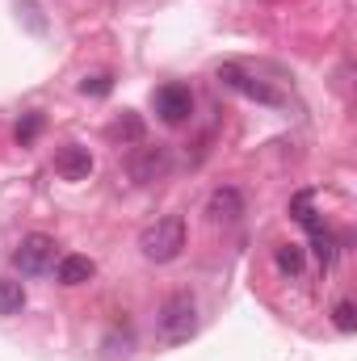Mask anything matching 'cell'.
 <instances>
[{"instance_id": "6da1fadb", "label": "cell", "mask_w": 357, "mask_h": 361, "mask_svg": "<svg viewBox=\"0 0 357 361\" xmlns=\"http://www.w3.org/2000/svg\"><path fill=\"white\" fill-rule=\"evenodd\" d=\"M193 332H198V302H193V294L189 290L169 294L160 302V315H156V336L164 345H185V341H193Z\"/></svg>"}, {"instance_id": "7a4b0ae2", "label": "cell", "mask_w": 357, "mask_h": 361, "mask_svg": "<svg viewBox=\"0 0 357 361\" xmlns=\"http://www.w3.org/2000/svg\"><path fill=\"white\" fill-rule=\"evenodd\" d=\"M181 248H185V219H181V214H164V219H156V223L143 227V235H139V252H143L152 265H169V261H177Z\"/></svg>"}, {"instance_id": "3957f363", "label": "cell", "mask_w": 357, "mask_h": 361, "mask_svg": "<svg viewBox=\"0 0 357 361\" xmlns=\"http://www.w3.org/2000/svg\"><path fill=\"white\" fill-rule=\"evenodd\" d=\"M214 80H219L227 92H240V97H248V101H257V105H273V109L286 105V92L273 89L269 80H261L257 72H248L244 63H231V59L219 63V68H214Z\"/></svg>"}, {"instance_id": "277c9868", "label": "cell", "mask_w": 357, "mask_h": 361, "mask_svg": "<svg viewBox=\"0 0 357 361\" xmlns=\"http://www.w3.org/2000/svg\"><path fill=\"white\" fill-rule=\"evenodd\" d=\"M290 214H294V223L311 235V244H315V261H320L324 269H332V261H337V240H332V231L324 227V219L311 210V189H303V193L290 202Z\"/></svg>"}, {"instance_id": "5b68a950", "label": "cell", "mask_w": 357, "mask_h": 361, "mask_svg": "<svg viewBox=\"0 0 357 361\" xmlns=\"http://www.w3.org/2000/svg\"><path fill=\"white\" fill-rule=\"evenodd\" d=\"M173 169V152L164 143H135V152L126 156V177L135 185H156Z\"/></svg>"}, {"instance_id": "8992f818", "label": "cell", "mask_w": 357, "mask_h": 361, "mask_svg": "<svg viewBox=\"0 0 357 361\" xmlns=\"http://www.w3.org/2000/svg\"><path fill=\"white\" fill-rule=\"evenodd\" d=\"M152 109L164 126H185L193 118V89L181 85V80H169V85H160L152 92Z\"/></svg>"}, {"instance_id": "52a82bcc", "label": "cell", "mask_w": 357, "mask_h": 361, "mask_svg": "<svg viewBox=\"0 0 357 361\" xmlns=\"http://www.w3.org/2000/svg\"><path fill=\"white\" fill-rule=\"evenodd\" d=\"M13 265L25 273V277H38L55 265V240L42 235V231H30L17 248H13Z\"/></svg>"}, {"instance_id": "ba28073f", "label": "cell", "mask_w": 357, "mask_h": 361, "mask_svg": "<svg viewBox=\"0 0 357 361\" xmlns=\"http://www.w3.org/2000/svg\"><path fill=\"white\" fill-rule=\"evenodd\" d=\"M206 214H210V223H223V227L240 223V219H244V193H240L236 185H219V189L206 197Z\"/></svg>"}, {"instance_id": "9c48e42d", "label": "cell", "mask_w": 357, "mask_h": 361, "mask_svg": "<svg viewBox=\"0 0 357 361\" xmlns=\"http://www.w3.org/2000/svg\"><path fill=\"white\" fill-rule=\"evenodd\" d=\"M55 173H59L63 180H89V173H92V152H89V147H80V143L59 147V152H55Z\"/></svg>"}, {"instance_id": "30bf717a", "label": "cell", "mask_w": 357, "mask_h": 361, "mask_svg": "<svg viewBox=\"0 0 357 361\" xmlns=\"http://www.w3.org/2000/svg\"><path fill=\"white\" fill-rule=\"evenodd\" d=\"M109 143H122V147H131V143H143V135H147V126H143V118L135 114V109H122L114 122H109Z\"/></svg>"}, {"instance_id": "8fae6325", "label": "cell", "mask_w": 357, "mask_h": 361, "mask_svg": "<svg viewBox=\"0 0 357 361\" xmlns=\"http://www.w3.org/2000/svg\"><path fill=\"white\" fill-rule=\"evenodd\" d=\"M92 273H97V265H92V257H63L59 261V269H55V277H59V286H85V281H92Z\"/></svg>"}, {"instance_id": "7c38bea8", "label": "cell", "mask_w": 357, "mask_h": 361, "mask_svg": "<svg viewBox=\"0 0 357 361\" xmlns=\"http://www.w3.org/2000/svg\"><path fill=\"white\" fill-rule=\"evenodd\" d=\"M25 311V286L17 277H0V315H21Z\"/></svg>"}, {"instance_id": "4fadbf2b", "label": "cell", "mask_w": 357, "mask_h": 361, "mask_svg": "<svg viewBox=\"0 0 357 361\" xmlns=\"http://www.w3.org/2000/svg\"><path fill=\"white\" fill-rule=\"evenodd\" d=\"M273 265H277L282 277H298V273H303V248H298V244H282V248L273 252Z\"/></svg>"}, {"instance_id": "5bb4252c", "label": "cell", "mask_w": 357, "mask_h": 361, "mask_svg": "<svg viewBox=\"0 0 357 361\" xmlns=\"http://www.w3.org/2000/svg\"><path fill=\"white\" fill-rule=\"evenodd\" d=\"M38 135H42V114H25V118L17 122V130H13L17 147H30V143H34Z\"/></svg>"}, {"instance_id": "9a60e30c", "label": "cell", "mask_w": 357, "mask_h": 361, "mask_svg": "<svg viewBox=\"0 0 357 361\" xmlns=\"http://www.w3.org/2000/svg\"><path fill=\"white\" fill-rule=\"evenodd\" d=\"M332 324H337V332H357V307L349 302V298H341L337 307H332Z\"/></svg>"}, {"instance_id": "2e32d148", "label": "cell", "mask_w": 357, "mask_h": 361, "mask_svg": "<svg viewBox=\"0 0 357 361\" xmlns=\"http://www.w3.org/2000/svg\"><path fill=\"white\" fill-rule=\"evenodd\" d=\"M80 92H85V97H109V92H114V76H109V72L85 76V80H80Z\"/></svg>"}]
</instances>
